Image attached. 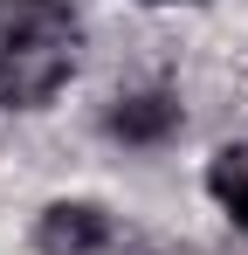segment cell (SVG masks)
Returning a JSON list of instances; mask_svg holds the SVG:
<instances>
[{"label": "cell", "mask_w": 248, "mask_h": 255, "mask_svg": "<svg viewBox=\"0 0 248 255\" xmlns=\"http://www.w3.org/2000/svg\"><path fill=\"white\" fill-rule=\"evenodd\" d=\"M152 7H159V0H152Z\"/></svg>", "instance_id": "cell-5"}, {"label": "cell", "mask_w": 248, "mask_h": 255, "mask_svg": "<svg viewBox=\"0 0 248 255\" xmlns=\"http://www.w3.org/2000/svg\"><path fill=\"white\" fill-rule=\"evenodd\" d=\"M35 249L41 255H97V249H111V214L97 200H55L35 221Z\"/></svg>", "instance_id": "cell-2"}, {"label": "cell", "mask_w": 248, "mask_h": 255, "mask_svg": "<svg viewBox=\"0 0 248 255\" xmlns=\"http://www.w3.org/2000/svg\"><path fill=\"white\" fill-rule=\"evenodd\" d=\"M207 193L228 207V221L248 228V138L242 145H221V152L207 159Z\"/></svg>", "instance_id": "cell-4"}, {"label": "cell", "mask_w": 248, "mask_h": 255, "mask_svg": "<svg viewBox=\"0 0 248 255\" xmlns=\"http://www.w3.org/2000/svg\"><path fill=\"white\" fill-rule=\"evenodd\" d=\"M104 125H111V138H124V145H159V138H172V131H179V97H165V90L118 97Z\"/></svg>", "instance_id": "cell-3"}, {"label": "cell", "mask_w": 248, "mask_h": 255, "mask_svg": "<svg viewBox=\"0 0 248 255\" xmlns=\"http://www.w3.org/2000/svg\"><path fill=\"white\" fill-rule=\"evenodd\" d=\"M83 21L69 0H0V104L41 111L76 76Z\"/></svg>", "instance_id": "cell-1"}]
</instances>
